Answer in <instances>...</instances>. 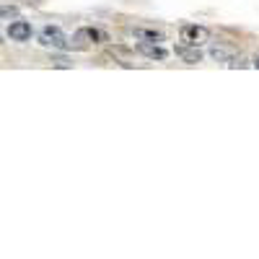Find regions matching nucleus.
Listing matches in <instances>:
<instances>
[{
  "mask_svg": "<svg viewBox=\"0 0 259 259\" xmlns=\"http://www.w3.org/2000/svg\"><path fill=\"white\" fill-rule=\"evenodd\" d=\"M179 34H182V41H189V45H197V47L210 39V31L205 26H197V24H184Z\"/></svg>",
  "mask_w": 259,
  "mask_h": 259,
  "instance_id": "1",
  "label": "nucleus"
},
{
  "mask_svg": "<svg viewBox=\"0 0 259 259\" xmlns=\"http://www.w3.org/2000/svg\"><path fill=\"white\" fill-rule=\"evenodd\" d=\"M39 41L45 47H65V34L57 26H45L39 31Z\"/></svg>",
  "mask_w": 259,
  "mask_h": 259,
  "instance_id": "2",
  "label": "nucleus"
},
{
  "mask_svg": "<svg viewBox=\"0 0 259 259\" xmlns=\"http://www.w3.org/2000/svg\"><path fill=\"white\" fill-rule=\"evenodd\" d=\"M177 57H182L184 62H189V65H197L200 60H202V52H200V47L197 45H189V41H184V45H177Z\"/></svg>",
  "mask_w": 259,
  "mask_h": 259,
  "instance_id": "3",
  "label": "nucleus"
},
{
  "mask_svg": "<svg viewBox=\"0 0 259 259\" xmlns=\"http://www.w3.org/2000/svg\"><path fill=\"white\" fill-rule=\"evenodd\" d=\"M8 36L13 41H29L31 39V26L26 24V21H13V24L8 26Z\"/></svg>",
  "mask_w": 259,
  "mask_h": 259,
  "instance_id": "4",
  "label": "nucleus"
},
{
  "mask_svg": "<svg viewBox=\"0 0 259 259\" xmlns=\"http://www.w3.org/2000/svg\"><path fill=\"white\" fill-rule=\"evenodd\" d=\"M104 39H106V34L99 31V29H78L75 31V41H78V45H85V41H94V45H96V41H104Z\"/></svg>",
  "mask_w": 259,
  "mask_h": 259,
  "instance_id": "5",
  "label": "nucleus"
},
{
  "mask_svg": "<svg viewBox=\"0 0 259 259\" xmlns=\"http://www.w3.org/2000/svg\"><path fill=\"white\" fill-rule=\"evenodd\" d=\"M138 52L145 55L148 60H166V50H161L158 45H150V41H140Z\"/></svg>",
  "mask_w": 259,
  "mask_h": 259,
  "instance_id": "6",
  "label": "nucleus"
},
{
  "mask_svg": "<svg viewBox=\"0 0 259 259\" xmlns=\"http://www.w3.org/2000/svg\"><path fill=\"white\" fill-rule=\"evenodd\" d=\"M133 36L135 39H140V41H161L163 39V34L161 31H156V29H133Z\"/></svg>",
  "mask_w": 259,
  "mask_h": 259,
  "instance_id": "7",
  "label": "nucleus"
},
{
  "mask_svg": "<svg viewBox=\"0 0 259 259\" xmlns=\"http://www.w3.org/2000/svg\"><path fill=\"white\" fill-rule=\"evenodd\" d=\"M210 55H212L215 60H228V62L233 60V57H231V50H226V47H212Z\"/></svg>",
  "mask_w": 259,
  "mask_h": 259,
  "instance_id": "8",
  "label": "nucleus"
},
{
  "mask_svg": "<svg viewBox=\"0 0 259 259\" xmlns=\"http://www.w3.org/2000/svg\"><path fill=\"white\" fill-rule=\"evenodd\" d=\"M11 16H16V8H8V6H6V8H3V18H11Z\"/></svg>",
  "mask_w": 259,
  "mask_h": 259,
  "instance_id": "9",
  "label": "nucleus"
},
{
  "mask_svg": "<svg viewBox=\"0 0 259 259\" xmlns=\"http://www.w3.org/2000/svg\"><path fill=\"white\" fill-rule=\"evenodd\" d=\"M251 65H254V68H259V55H254V60H251Z\"/></svg>",
  "mask_w": 259,
  "mask_h": 259,
  "instance_id": "10",
  "label": "nucleus"
}]
</instances>
